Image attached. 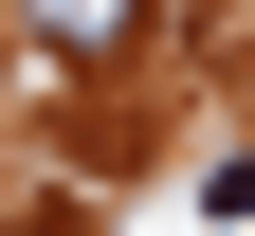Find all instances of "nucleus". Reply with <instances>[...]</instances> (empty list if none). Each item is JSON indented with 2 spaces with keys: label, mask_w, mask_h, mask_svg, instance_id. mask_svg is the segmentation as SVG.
<instances>
[{
  "label": "nucleus",
  "mask_w": 255,
  "mask_h": 236,
  "mask_svg": "<svg viewBox=\"0 0 255 236\" xmlns=\"http://www.w3.org/2000/svg\"><path fill=\"white\" fill-rule=\"evenodd\" d=\"M18 37L91 73V55H128V37H146V0H18Z\"/></svg>",
  "instance_id": "obj_1"
}]
</instances>
